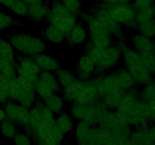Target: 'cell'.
Listing matches in <instances>:
<instances>
[{"label": "cell", "instance_id": "6da1fadb", "mask_svg": "<svg viewBox=\"0 0 155 145\" xmlns=\"http://www.w3.org/2000/svg\"><path fill=\"white\" fill-rule=\"evenodd\" d=\"M116 110L133 128L152 125L149 116V106L141 99L139 87L124 92Z\"/></svg>", "mask_w": 155, "mask_h": 145}, {"label": "cell", "instance_id": "7a4b0ae2", "mask_svg": "<svg viewBox=\"0 0 155 145\" xmlns=\"http://www.w3.org/2000/svg\"><path fill=\"white\" fill-rule=\"evenodd\" d=\"M116 42L122 48V66L133 75L139 87L154 78L145 57L130 46L128 40Z\"/></svg>", "mask_w": 155, "mask_h": 145}, {"label": "cell", "instance_id": "3957f363", "mask_svg": "<svg viewBox=\"0 0 155 145\" xmlns=\"http://www.w3.org/2000/svg\"><path fill=\"white\" fill-rule=\"evenodd\" d=\"M6 36L18 55L35 57L48 50V44L41 36L15 30Z\"/></svg>", "mask_w": 155, "mask_h": 145}, {"label": "cell", "instance_id": "277c9868", "mask_svg": "<svg viewBox=\"0 0 155 145\" xmlns=\"http://www.w3.org/2000/svg\"><path fill=\"white\" fill-rule=\"evenodd\" d=\"M61 94L68 104L73 102L91 103L99 100L97 88V76L87 81L77 79L70 85L61 89Z\"/></svg>", "mask_w": 155, "mask_h": 145}, {"label": "cell", "instance_id": "5b68a950", "mask_svg": "<svg viewBox=\"0 0 155 145\" xmlns=\"http://www.w3.org/2000/svg\"><path fill=\"white\" fill-rule=\"evenodd\" d=\"M96 76L98 98L109 110H116L124 92L118 83L114 71Z\"/></svg>", "mask_w": 155, "mask_h": 145}, {"label": "cell", "instance_id": "8992f818", "mask_svg": "<svg viewBox=\"0 0 155 145\" xmlns=\"http://www.w3.org/2000/svg\"><path fill=\"white\" fill-rule=\"evenodd\" d=\"M108 110L100 99L91 103L73 102L68 106V111L77 122L85 121L93 125H98Z\"/></svg>", "mask_w": 155, "mask_h": 145}, {"label": "cell", "instance_id": "52a82bcc", "mask_svg": "<svg viewBox=\"0 0 155 145\" xmlns=\"http://www.w3.org/2000/svg\"><path fill=\"white\" fill-rule=\"evenodd\" d=\"M49 8L47 23L56 27L66 34L80 21L79 17L71 13L60 0H50Z\"/></svg>", "mask_w": 155, "mask_h": 145}, {"label": "cell", "instance_id": "ba28073f", "mask_svg": "<svg viewBox=\"0 0 155 145\" xmlns=\"http://www.w3.org/2000/svg\"><path fill=\"white\" fill-rule=\"evenodd\" d=\"M9 97L10 101H15L29 109L31 108L38 100L34 83L17 76L11 81Z\"/></svg>", "mask_w": 155, "mask_h": 145}, {"label": "cell", "instance_id": "9c48e42d", "mask_svg": "<svg viewBox=\"0 0 155 145\" xmlns=\"http://www.w3.org/2000/svg\"><path fill=\"white\" fill-rule=\"evenodd\" d=\"M94 16L98 18L108 30L109 33L115 39L116 42L128 40L127 31L123 26L120 25L109 14L107 7L103 3H97L91 5L88 9Z\"/></svg>", "mask_w": 155, "mask_h": 145}, {"label": "cell", "instance_id": "30bf717a", "mask_svg": "<svg viewBox=\"0 0 155 145\" xmlns=\"http://www.w3.org/2000/svg\"><path fill=\"white\" fill-rule=\"evenodd\" d=\"M107 6V5H106ZM109 14L120 25L123 26L127 32L131 33L137 32L136 11L132 4H117L107 6Z\"/></svg>", "mask_w": 155, "mask_h": 145}, {"label": "cell", "instance_id": "8fae6325", "mask_svg": "<svg viewBox=\"0 0 155 145\" xmlns=\"http://www.w3.org/2000/svg\"><path fill=\"white\" fill-rule=\"evenodd\" d=\"M34 85L38 100L42 101H45L54 94L61 93V91L55 72H41Z\"/></svg>", "mask_w": 155, "mask_h": 145}, {"label": "cell", "instance_id": "7c38bea8", "mask_svg": "<svg viewBox=\"0 0 155 145\" xmlns=\"http://www.w3.org/2000/svg\"><path fill=\"white\" fill-rule=\"evenodd\" d=\"M122 48L117 42L105 48L101 60L97 64L96 75H103L114 71L122 65Z\"/></svg>", "mask_w": 155, "mask_h": 145}, {"label": "cell", "instance_id": "4fadbf2b", "mask_svg": "<svg viewBox=\"0 0 155 145\" xmlns=\"http://www.w3.org/2000/svg\"><path fill=\"white\" fill-rule=\"evenodd\" d=\"M41 72L42 71L34 57L18 54L16 66L17 76L35 83L39 78Z\"/></svg>", "mask_w": 155, "mask_h": 145}, {"label": "cell", "instance_id": "5bb4252c", "mask_svg": "<svg viewBox=\"0 0 155 145\" xmlns=\"http://www.w3.org/2000/svg\"><path fill=\"white\" fill-rule=\"evenodd\" d=\"M67 137L56 125L45 129H38L33 135L35 145H63L66 142Z\"/></svg>", "mask_w": 155, "mask_h": 145}, {"label": "cell", "instance_id": "9a60e30c", "mask_svg": "<svg viewBox=\"0 0 155 145\" xmlns=\"http://www.w3.org/2000/svg\"><path fill=\"white\" fill-rule=\"evenodd\" d=\"M128 41L130 46L144 57L155 56V39L153 37L136 32L130 35Z\"/></svg>", "mask_w": 155, "mask_h": 145}, {"label": "cell", "instance_id": "2e32d148", "mask_svg": "<svg viewBox=\"0 0 155 145\" xmlns=\"http://www.w3.org/2000/svg\"><path fill=\"white\" fill-rule=\"evenodd\" d=\"M6 118L15 122L21 130L30 123V109L13 101H9L4 106Z\"/></svg>", "mask_w": 155, "mask_h": 145}, {"label": "cell", "instance_id": "e0dca14e", "mask_svg": "<svg viewBox=\"0 0 155 145\" xmlns=\"http://www.w3.org/2000/svg\"><path fill=\"white\" fill-rule=\"evenodd\" d=\"M73 70L79 79L87 81L96 76L97 64L87 54L83 53L77 58Z\"/></svg>", "mask_w": 155, "mask_h": 145}, {"label": "cell", "instance_id": "ac0fdd59", "mask_svg": "<svg viewBox=\"0 0 155 145\" xmlns=\"http://www.w3.org/2000/svg\"><path fill=\"white\" fill-rule=\"evenodd\" d=\"M89 39V34L86 25L79 21L66 35V42L70 48H83Z\"/></svg>", "mask_w": 155, "mask_h": 145}, {"label": "cell", "instance_id": "d6986e66", "mask_svg": "<svg viewBox=\"0 0 155 145\" xmlns=\"http://www.w3.org/2000/svg\"><path fill=\"white\" fill-rule=\"evenodd\" d=\"M136 21L138 33L146 36L153 37L155 24V16L153 8L137 11Z\"/></svg>", "mask_w": 155, "mask_h": 145}, {"label": "cell", "instance_id": "ffe728a7", "mask_svg": "<svg viewBox=\"0 0 155 145\" xmlns=\"http://www.w3.org/2000/svg\"><path fill=\"white\" fill-rule=\"evenodd\" d=\"M79 20L86 25L89 36L103 33H109L108 30L106 29L104 24L98 18H95L90 11H83L79 16Z\"/></svg>", "mask_w": 155, "mask_h": 145}, {"label": "cell", "instance_id": "44dd1931", "mask_svg": "<svg viewBox=\"0 0 155 145\" xmlns=\"http://www.w3.org/2000/svg\"><path fill=\"white\" fill-rule=\"evenodd\" d=\"M66 35L56 27L46 23L41 30L40 36L48 45H61L66 42Z\"/></svg>", "mask_w": 155, "mask_h": 145}, {"label": "cell", "instance_id": "7402d4cb", "mask_svg": "<svg viewBox=\"0 0 155 145\" xmlns=\"http://www.w3.org/2000/svg\"><path fill=\"white\" fill-rule=\"evenodd\" d=\"M130 139L134 145H155V134L151 125L133 128Z\"/></svg>", "mask_w": 155, "mask_h": 145}, {"label": "cell", "instance_id": "603a6c76", "mask_svg": "<svg viewBox=\"0 0 155 145\" xmlns=\"http://www.w3.org/2000/svg\"><path fill=\"white\" fill-rule=\"evenodd\" d=\"M34 58L42 72H56L62 67L60 60L48 51L39 54Z\"/></svg>", "mask_w": 155, "mask_h": 145}, {"label": "cell", "instance_id": "cb8c5ba5", "mask_svg": "<svg viewBox=\"0 0 155 145\" xmlns=\"http://www.w3.org/2000/svg\"><path fill=\"white\" fill-rule=\"evenodd\" d=\"M18 54L8 39L7 36L0 34V65L17 63Z\"/></svg>", "mask_w": 155, "mask_h": 145}, {"label": "cell", "instance_id": "d4e9b609", "mask_svg": "<svg viewBox=\"0 0 155 145\" xmlns=\"http://www.w3.org/2000/svg\"><path fill=\"white\" fill-rule=\"evenodd\" d=\"M49 11V2H47L29 7L28 19L36 24H46Z\"/></svg>", "mask_w": 155, "mask_h": 145}, {"label": "cell", "instance_id": "484cf974", "mask_svg": "<svg viewBox=\"0 0 155 145\" xmlns=\"http://www.w3.org/2000/svg\"><path fill=\"white\" fill-rule=\"evenodd\" d=\"M114 73L121 89L124 92H129L139 87L133 75L122 65L115 69Z\"/></svg>", "mask_w": 155, "mask_h": 145}, {"label": "cell", "instance_id": "4316f807", "mask_svg": "<svg viewBox=\"0 0 155 145\" xmlns=\"http://www.w3.org/2000/svg\"><path fill=\"white\" fill-rule=\"evenodd\" d=\"M77 121L73 118L68 110L55 116V125L58 129L66 136L73 134Z\"/></svg>", "mask_w": 155, "mask_h": 145}, {"label": "cell", "instance_id": "83f0119b", "mask_svg": "<svg viewBox=\"0 0 155 145\" xmlns=\"http://www.w3.org/2000/svg\"><path fill=\"white\" fill-rule=\"evenodd\" d=\"M46 107L55 116L68 110V104L61 93H55L44 101Z\"/></svg>", "mask_w": 155, "mask_h": 145}, {"label": "cell", "instance_id": "f1b7e54d", "mask_svg": "<svg viewBox=\"0 0 155 145\" xmlns=\"http://www.w3.org/2000/svg\"><path fill=\"white\" fill-rule=\"evenodd\" d=\"M92 125H91L90 123L85 121L77 122L74 132H73V135L77 144L87 143Z\"/></svg>", "mask_w": 155, "mask_h": 145}, {"label": "cell", "instance_id": "f546056e", "mask_svg": "<svg viewBox=\"0 0 155 145\" xmlns=\"http://www.w3.org/2000/svg\"><path fill=\"white\" fill-rule=\"evenodd\" d=\"M19 20L12 13L0 10V33H10L13 29L18 28L20 26Z\"/></svg>", "mask_w": 155, "mask_h": 145}, {"label": "cell", "instance_id": "4dcf8cb0", "mask_svg": "<svg viewBox=\"0 0 155 145\" xmlns=\"http://www.w3.org/2000/svg\"><path fill=\"white\" fill-rule=\"evenodd\" d=\"M20 130V127L8 118L0 122V134L8 140H13Z\"/></svg>", "mask_w": 155, "mask_h": 145}, {"label": "cell", "instance_id": "1f68e13d", "mask_svg": "<svg viewBox=\"0 0 155 145\" xmlns=\"http://www.w3.org/2000/svg\"><path fill=\"white\" fill-rule=\"evenodd\" d=\"M13 78L0 72V105L3 107L10 101L9 90L11 81Z\"/></svg>", "mask_w": 155, "mask_h": 145}, {"label": "cell", "instance_id": "d6a6232c", "mask_svg": "<svg viewBox=\"0 0 155 145\" xmlns=\"http://www.w3.org/2000/svg\"><path fill=\"white\" fill-rule=\"evenodd\" d=\"M139 96L145 103L150 104L155 102V78L144 85L139 87Z\"/></svg>", "mask_w": 155, "mask_h": 145}, {"label": "cell", "instance_id": "836d02e7", "mask_svg": "<svg viewBox=\"0 0 155 145\" xmlns=\"http://www.w3.org/2000/svg\"><path fill=\"white\" fill-rule=\"evenodd\" d=\"M89 42L94 46L107 48L114 45L116 42V40L110 33H103V34L89 36Z\"/></svg>", "mask_w": 155, "mask_h": 145}, {"label": "cell", "instance_id": "e575fe53", "mask_svg": "<svg viewBox=\"0 0 155 145\" xmlns=\"http://www.w3.org/2000/svg\"><path fill=\"white\" fill-rule=\"evenodd\" d=\"M55 73L57 75L58 79L61 89L70 85L71 83H73L78 79L74 70L68 69V68L63 67V66L60 69H58Z\"/></svg>", "mask_w": 155, "mask_h": 145}, {"label": "cell", "instance_id": "d590c367", "mask_svg": "<svg viewBox=\"0 0 155 145\" xmlns=\"http://www.w3.org/2000/svg\"><path fill=\"white\" fill-rule=\"evenodd\" d=\"M104 50H105V48L94 46L89 42H88L83 47V53L87 54L96 64H98V62L101 60V57H102L103 54H104Z\"/></svg>", "mask_w": 155, "mask_h": 145}, {"label": "cell", "instance_id": "8d00e7d4", "mask_svg": "<svg viewBox=\"0 0 155 145\" xmlns=\"http://www.w3.org/2000/svg\"><path fill=\"white\" fill-rule=\"evenodd\" d=\"M9 11L18 18H27L29 16V7L21 0H15Z\"/></svg>", "mask_w": 155, "mask_h": 145}, {"label": "cell", "instance_id": "74e56055", "mask_svg": "<svg viewBox=\"0 0 155 145\" xmlns=\"http://www.w3.org/2000/svg\"><path fill=\"white\" fill-rule=\"evenodd\" d=\"M62 4L74 14L80 16L83 11V0H60Z\"/></svg>", "mask_w": 155, "mask_h": 145}, {"label": "cell", "instance_id": "f35d334b", "mask_svg": "<svg viewBox=\"0 0 155 145\" xmlns=\"http://www.w3.org/2000/svg\"><path fill=\"white\" fill-rule=\"evenodd\" d=\"M14 145H35L33 137L23 130H20L12 140Z\"/></svg>", "mask_w": 155, "mask_h": 145}, {"label": "cell", "instance_id": "ab89813d", "mask_svg": "<svg viewBox=\"0 0 155 145\" xmlns=\"http://www.w3.org/2000/svg\"><path fill=\"white\" fill-rule=\"evenodd\" d=\"M154 2V0H133L131 4L136 11H140L153 8Z\"/></svg>", "mask_w": 155, "mask_h": 145}, {"label": "cell", "instance_id": "60d3db41", "mask_svg": "<svg viewBox=\"0 0 155 145\" xmlns=\"http://www.w3.org/2000/svg\"><path fill=\"white\" fill-rule=\"evenodd\" d=\"M145 58L146 60L148 66H149L150 70H151L153 76L155 78V56L150 57H145Z\"/></svg>", "mask_w": 155, "mask_h": 145}, {"label": "cell", "instance_id": "b9f144b4", "mask_svg": "<svg viewBox=\"0 0 155 145\" xmlns=\"http://www.w3.org/2000/svg\"><path fill=\"white\" fill-rule=\"evenodd\" d=\"M149 106V116L151 123L155 124V102L148 104Z\"/></svg>", "mask_w": 155, "mask_h": 145}, {"label": "cell", "instance_id": "7bdbcfd3", "mask_svg": "<svg viewBox=\"0 0 155 145\" xmlns=\"http://www.w3.org/2000/svg\"><path fill=\"white\" fill-rule=\"evenodd\" d=\"M22 2H24L26 5H27L28 7H31V6L36 5L42 4V3L45 2V0H21Z\"/></svg>", "mask_w": 155, "mask_h": 145}, {"label": "cell", "instance_id": "ee69618b", "mask_svg": "<svg viewBox=\"0 0 155 145\" xmlns=\"http://www.w3.org/2000/svg\"><path fill=\"white\" fill-rule=\"evenodd\" d=\"M1 2L3 8H5L6 9L9 11L15 3V0H1Z\"/></svg>", "mask_w": 155, "mask_h": 145}, {"label": "cell", "instance_id": "f6af8a7d", "mask_svg": "<svg viewBox=\"0 0 155 145\" xmlns=\"http://www.w3.org/2000/svg\"><path fill=\"white\" fill-rule=\"evenodd\" d=\"M104 5L107 6H113L118 4L117 0H102V2Z\"/></svg>", "mask_w": 155, "mask_h": 145}, {"label": "cell", "instance_id": "bcb514c9", "mask_svg": "<svg viewBox=\"0 0 155 145\" xmlns=\"http://www.w3.org/2000/svg\"><path fill=\"white\" fill-rule=\"evenodd\" d=\"M5 119H6L5 110V108L3 106L0 105V122L4 120Z\"/></svg>", "mask_w": 155, "mask_h": 145}, {"label": "cell", "instance_id": "7dc6e473", "mask_svg": "<svg viewBox=\"0 0 155 145\" xmlns=\"http://www.w3.org/2000/svg\"><path fill=\"white\" fill-rule=\"evenodd\" d=\"M118 4H131L133 0H117Z\"/></svg>", "mask_w": 155, "mask_h": 145}, {"label": "cell", "instance_id": "c3c4849f", "mask_svg": "<svg viewBox=\"0 0 155 145\" xmlns=\"http://www.w3.org/2000/svg\"><path fill=\"white\" fill-rule=\"evenodd\" d=\"M86 1L90 2L93 3V4H97V3H101L102 0H86Z\"/></svg>", "mask_w": 155, "mask_h": 145}, {"label": "cell", "instance_id": "681fc988", "mask_svg": "<svg viewBox=\"0 0 155 145\" xmlns=\"http://www.w3.org/2000/svg\"><path fill=\"white\" fill-rule=\"evenodd\" d=\"M2 8H3V5H2V4L1 0H0V10H2Z\"/></svg>", "mask_w": 155, "mask_h": 145}, {"label": "cell", "instance_id": "f907efd6", "mask_svg": "<svg viewBox=\"0 0 155 145\" xmlns=\"http://www.w3.org/2000/svg\"><path fill=\"white\" fill-rule=\"evenodd\" d=\"M153 11H154V16H155V2H154V6H153Z\"/></svg>", "mask_w": 155, "mask_h": 145}, {"label": "cell", "instance_id": "816d5d0a", "mask_svg": "<svg viewBox=\"0 0 155 145\" xmlns=\"http://www.w3.org/2000/svg\"><path fill=\"white\" fill-rule=\"evenodd\" d=\"M153 38L155 39V24H154V36H153Z\"/></svg>", "mask_w": 155, "mask_h": 145}, {"label": "cell", "instance_id": "f5cc1de1", "mask_svg": "<svg viewBox=\"0 0 155 145\" xmlns=\"http://www.w3.org/2000/svg\"><path fill=\"white\" fill-rule=\"evenodd\" d=\"M45 1H47V2H49V1H50V0H45Z\"/></svg>", "mask_w": 155, "mask_h": 145}, {"label": "cell", "instance_id": "db71d44e", "mask_svg": "<svg viewBox=\"0 0 155 145\" xmlns=\"http://www.w3.org/2000/svg\"></svg>", "mask_w": 155, "mask_h": 145}, {"label": "cell", "instance_id": "11a10c76", "mask_svg": "<svg viewBox=\"0 0 155 145\" xmlns=\"http://www.w3.org/2000/svg\"><path fill=\"white\" fill-rule=\"evenodd\" d=\"M154 1H155V0H154Z\"/></svg>", "mask_w": 155, "mask_h": 145}]
</instances>
